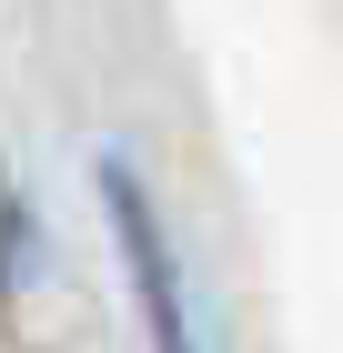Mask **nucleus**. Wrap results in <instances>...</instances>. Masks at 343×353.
<instances>
[{
    "instance_id": "1",
    "label": "nucleus",
    "mask_w": 343,
    "mask_h": 353,
    "mask_svg": "<svg viewBox=\"0 0 343 353\" xmlns=\"http://www.w3.org/2000/svg\"><path fill=\"white\" fill-rule=\"evenodd\" d=\"M111 182V222H121V263H132V293H141V323H152V353H192V323H182V272H172V243H161L152 202L121 162L101 172Z\"/></svg>"
}]
</instances>
